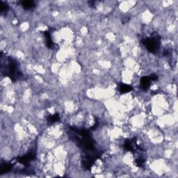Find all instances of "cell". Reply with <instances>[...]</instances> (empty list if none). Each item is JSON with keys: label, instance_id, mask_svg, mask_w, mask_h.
I'll return each instance as SVG.
<instances>
[{"label": "cell", "instance_id": "cell-4", "mask_svg": "<svg viewBox=\"0 0 178 178\" xmlns=\"http://www.w3.org/2000/svg\"><path fill=\"white\" fill-rule=\"evenodd\" d=\"M119 91L121 93H127L131 91L132 90V88L129 86V85L127 84H121L119 86Z\"/></svg>", "mask_w": 178, "mask_h": 178}, {"label": "cell", "instance_id": "cell-5", "mask_svg": "<svg viewBox=\"0 0 178 178\" xmlns=\"http://www.w3.org/2000/svg\"><path fill=\"white\" fill-rule=\"evenodd\" d=\"M22 6L25 9H32L34 6V2L32 1H25L22 2Z\"/></svg>", "mask_w": 178, "mask_h": 178}, {"label": "cell", "instance_id": "cell-2", "mask_svg": "<svg viewBox=\"0 0 178 178\" xmlns=\"http://www.w3.org/2000/svg\"><path fill=\"white\" fill-rule=\"evenodd\" d=\"M143 43L150 52L155 53L158 51L160 47V38L157 34L143 39Z\"/></svg>", "mask_w": 178, "mask_h": 178}, {"label": "cell", "instance_id": "cell-1", "mask_svg": "<svg viewBox=\"0 0 178 178\" xmlns=\"http://www.w3.org/2000/svg\"><path fill=\"white\" fill-rule=\"evenodd\" d=\"M4 68L5 75L9 76L13 80H17L20 79L21 73L16 61H14L10 57H6L5 65L2 64V69Z\"/></svg>", "mask_w": 178, "mask_h": 178}, {"label": "cell", "instance_id": "cell-6", "mask_svg": "<svg viewBox=\"0 0 178 178\" xmlns=\"http://www.w3.org/2000/svg\"><path fill=\"white\" fill-rule=\"evenodd\" d=\"M58 119H59V116H58V114H55V115L49 117V122H51V123H54V122L57 121Z\"/></svg>", "mask_w": 178, "mask_h": 178}, {"label": "cell", "instance_id": "cell-3", "mask_svg": "<svg viewBox=\"0 0 178 178\" xmlns=\"http://www.w3.org/2000/svg\"><path fill=\"white\" fill-rule=\"evenodd\" d=\"M157 79V76L152 75L149 77H143L140 80V85L143 90H147L150 87V84L152 81H155Z\"/></svg>", "mask_w": 178, "mask_h": 178}]
</instances>
